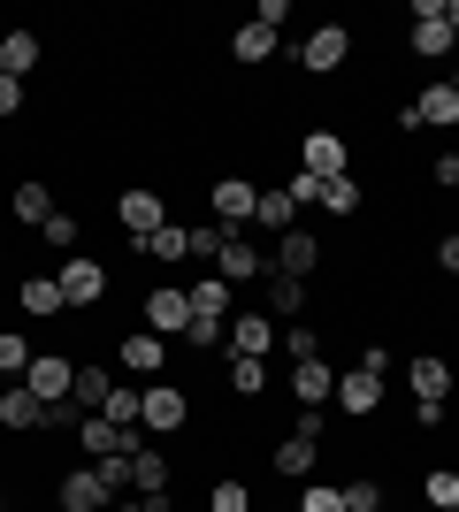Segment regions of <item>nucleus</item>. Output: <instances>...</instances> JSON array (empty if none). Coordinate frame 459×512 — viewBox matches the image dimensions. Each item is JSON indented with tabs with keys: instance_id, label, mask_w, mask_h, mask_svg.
I'll return each mask as SVG.
<instances>
[{
	"instance_id": "f257e3e1",
	"label": "nucleus",
	"mask_w": 459,
	"mask_h": 512,
	"mask_svg": "<svg viewBox=\"0 0 459 512\" xmlns=\"http://www.w3.org/2000/svg\"><path fill=\"white\" fill-rule=\"evenodd\" d=\"M138 428H146V436L192 428V390L184 383H138Z\"/></svg>"
},
{
	"instance_id": "f03ea898",
	"label": "nucleus",
	"mask_w": 459,
	"mask_h": 512,
	"mask_svg": "<svg viewBox=\"0 0 459 512\" xmlns=\"http://www.w3.org/2000/svg\"><path fill=\"white\" fill-rule=\"evenodd\" d=\"M253 207H261V184H253V176H215V184H207V222H215L222 237H238L245 222H253Z\"/></svg>"
},
{
	"instance_id": "7ed1b4c3",
	"label": "nucleus",
	"mask_w": 459,
	"mask_h": 512,
	"mask_svg": "<svg viewBox=\"0 0 459 512\" xmlns=\"http://www.w3.org/2000/svg\"><path fill=\"white\" fill-rule=\"evenodd\" d=\"M54 283H62L69 314H92V306H108V260H92V253H69L62 268H54Z\"/></svg>"
},
{
	"instance_id": "20e7f679",
	"label": "nucleus",
	"mask_w": 459,
	"mask_h": 512,
	"mask_svg": "<svg viewBox=\"0 0 459 512\" xmlns=\"http://www.w3.org/2000/svg\"><path fill=\"white\" fill-rule=\"evenodd\" d=\"M352 62V23H314L299 39V69L306 77H337V69Z\"/></svg>"
},
{
	"instance_id": "39448f33",
	"label": "nucleus",
	"mask_w": 459,
	"mask_h": 512,
	"mask_svg": "<svg viewBox=\"0 0 459 512\" xmlns=\"http://www.w3.org/2000/svg\"><path fill=\"white\" fill-rule=\"evenodd\" d=\"M115 222H123V245H138V237H153L169 222V199L153 192V184H123L115 192Z\"/></svg>"
},
{
	"instance_id": "423d86ee",
	"label": "nucleus",
	"mask_w": 459,
	"mask_h": 512,
	"mask_svg": "<svg viewBox=\"0 0 459 512\" xmlns=\"http://www.w3.org/2000/svg\"><path fill=\"white\" fill-rule=\"evenodd\" d=\"M115 367H123L131 383H161V367H169V337H153V329L115 337Z\"/></svg>"
},
{
	"instance_id": "0eeeda50",
	"label": "nucleus",
	"mask_w": 459,
	"mask_h": 512,
	"mask_svg": "<svg viewBox=\"0 0 459 512\" xmlns=\"http://www.w3.org/2000/svg\"><path fill=\"white\" fill-rule=\"evenodd\" d=\"M299 169H306V176H322V184H329V176H352V146H345L329 123H314V130L299 138Z\"/></svg>"
},
{
	"instance_id": "6e6552de",
	"label": "nucleus",
	"mask_w": 459,
	"mask_h": 512,
	"mask_svg": "<svg viewBox=\"0 0 459 512\" xmlns=\"http://www.w3.org/2000/svg\"><path fill=\"white\" fill-rule=\"evenodd\" d=\"M23 390H31L39 406L69 398V390H77V360H69V352H31V367H23Z\"/></svg>"
},
{
	"instance_id": "1a4fd4ad",
	"label": "nucleus",
	"mask_w": 459,
	"mask_h": 512,
	"mask_svg": "<svg viewBox=\"0 0 459 512\" xmlns=\"http://www.w3.org/2000/svg\"><path fill=\"white\" fill-rule=\"evenodd\" d=\"M383 375H368V367H337V406H345V421H368V413H383Z\"/></svg>"
},
{
	"instance_id": "9d476101",
	"label": "nucleus",
	"mask_w": 459,
	"mask_h": 512,
	"mask_svg": "<svg viewBox=\"0 0 459 512\" xmlns=\"http://www.w3.org/2000/svg\"><path fill=\"white\" fill-rule=\"evenodd\" d=\"M146 329H153V337H184V329H192L184 283H153V291H146Z\"/></svg>"
},
{
	"instance_id": "9b49d317",
	"label": "nucleus",
	"mask_w": 459,
	"mask_h": 512,
	"mask_svg": "<svg viewBox=\"0 0 459 512\" xmlns=\"http://www.w3.org/2000/svg\"><path fill=\"white\" fill-rule=\"evenodd\" d=\"M276 337H284V321H268V314H230V360H268V352H276Z\"/></svg>"
},
{
	"instance_id": "f8f14e48",
	"label": "nucleus",
	"mask_w": 459,
	"mask_h": 512,
	"mask_svg": "<svg viewBox=\"0 0 459 512\" xmlns=\"http://www.w3.org/2000/svg\"><path fill=\"white\" fill-rule=\"evenodd\" d=\"M268 268H276V260H268L253 237H222V253H215V276L222 283H261Z\"/></svg>"
},
{
	"instance_id": "ddd939ff",
	"label": "nucleus",
	"mask_w": 459,
	"mask_h": 512,
	"mask_svg": "<svg viewBox=\"0 0 459 512\" xmlns=\"http://www.w3.org/2000/svg\"><path fill=\"white\" fill-rule=\"evenodd\" d=\"M291 406H306V413H322L329 406V398H337V367H329V360H299V367H291Z\"/></svg>"
},
{
	"instance_id": "4468645a",
	"label": "nucleus",
	"mask_w": 459,
	"mask_h": 512,
	"mask_svg": "<svg viewBox=\"0 0 459 512\" xmlns=\"http://www.w3.org/2000/svg\"><path fill=\"white\" fill-rule=\"evenodd\" d=\"M108 505H115V497L100 490V474H92V467H69L62 482H54V512H108Z\"/></svg>"
},
{
	"instance_id": "2eb2a0df",
	"label": "nucleus",
	"mask_w": 459,
	"mask_h": 512,
	"mask_svg": "<svg viewBox=\"0 0 459 512\" xmlns=\"http://www.w3.org/2000/svg\"><path fill=\"white\" fill-rule=\"evenodd\" d=\"M314 459H322V444H314V436H299V428H291V436H276V451H268V467L284 474V482H314Z\"/></svg>"
},
{
	"instance_id": "dca6fc26",
	"label": "nucleus",
	"mask_w": 459,
	"mask_h": 512,
	"mask_svg": "<svg viewBox=\"0 0 459 512\" xmlns=\"http://www.w3.org/2000/svg\"><path fill=\"white\" fill-rule=\"evenodd\" d=\"M8 214H16V222H31V230H46V222L62 214V199H54V184H39V176H23L16 192H8Z\"/></svg>"
},
{
	"instance_id": "f3484780",
	"label": "nucleus",
	"mask_w": 459,
	"mask_h": 512,
	"mask_svg": "<svg viewBox=\"0 0 459 512\" xmlns=\"http://www.w3.org/2000/svg\"><path fill=\"white\" fill-rule=\"evenodd\" d=\"M276 268L306 283V276H314V268H322V237L306 230V222H299V230H284V237H276Z\"/></svg>"
},
{
	"instance_id": "a211bd4d",
	"label": "nucleus",
	"mask_w": 459,
	"mask_h": 512,
	"mask_svg": "<svg viewBox=\"0 0 459 512\" xmlns=\"http://www.w3.org/2000/svg\"><path fill=\"white\" fill-rule=\"evenodd\" d=\"M0 428H8V436H39V428H46V406H39L23 383H0Z\"/></svg>"
},
{
	"instance_id": "6ab92c4d",
	"label": "nucleus",
	"mask_w": 459,
	"mask_h": 512,
	"mask_svg": "<svg viewBox=\"0 0 459 512\" xmlns=\"http://www.w3.org/2000/svg\"><path fill=\"white\" fill-rule=\"evenodd\" d=\"M16 306H23L31 321L69 314V299H62V283H54V268H46V276H23V283H16Z\"/></svg>"
},
{
	"instance_id": "aec40b11",
	"label": "nucleus",
	"mask_w": 459,
	"mask_h": 512,
	"mask_svg": "<svg viewBox=\"0 0 459 512\" xmlns=\"http://www.w3.org/2000/svg\"><path fill=\"white\" fill-rule=\"evenodd\" d=\"M276 31H268V23H238V31H230V62L238 69H261V62H276Z\"/></svg>"
},
{
	"instance_id": "412c9836",
	"label": "nucleus",
	"mask_w": 459,
	"mask_h": 512,
	"mask_svg": "<svg viewBox=\"0 0 459 512\" xmlns=\"http://www.w3.org/2000/svg\"><path fill=\"white\" fill-rule=\"evenodd\" d=\"M161 490H176V474H169V451H131V497H161Z\"/></svg>"
},
{
	"instance_id": "4be33fe9",
	"label": "nucleus",
	"mask_w": 459,
	"mask_h": 512,
	"mask_svg": "<svg viewBox=\"0 0 459 512\" xmlns=\"http://www.w3.org/2000/svg\"><path fill=\"white\" fill-rule=\"evenodd\" d=\"M184 299H192V321H230V283H222L215 268L184 283Z\"/></svg>"
},
{
	"instance_id": "5701e85b",
	"label": "nucleus",
	"mask_w": 459,
	"mask_h": 512,
	"mask_svg": "<svg viewBox=\"0 0 459 512\" xmlns=\"http://www.w3.org/2000/svg\"><path fill=\"white\" fill-rule=\"evenodd\" d=\"M39 62H46V39H39V31H0V69H8V77H31Z\"/></svg>"
},
{
	"instance_id": "b1692460",
	"label": "nucleus",
	"mask_w": 459,
	"mask_h": 512,
	"mask_svg": "<svg viewBox=\"0 0 459 512\" xmlns=\"http://www.w3.org/2000/svg\"><path fill=\"white\" fill-rule=\"evenodd\" d=\"M131 253L138 260H169V268H176V260H192V230H184V222H161L153 237H138Z\"/></svg>"
},
{
	"instance_id": "393cba45",
	"label": "nucleus",
	"mask_w": 459,
	"mask_h": 512,
	"mask_svg": "<svg viewBox=\"0 0 459 512\" xmlns=\"http://www.w3.org/2000/svg\"><path fill=\"white\" fill-rule=\"evenodd\" d=\"M268 321H299L306 314V283L299 276H284V268H268V306H261Z\"/></svg>"
},
{
	"instance_id": "a878e982",
	"label": "nucleus",
	"mask_w": 459,
	"mask_h": 512,
	"mask_svg": "<svg viewBox=\"0 0 459 512\" xmlns=\"http://www.w3.org/2000/svg\"><path fill=\"white\" fill-rule=\"evenodd\" d=\"M253 222H261V230H299V207H291V192L284 184H261V207H253Z\"/></svg>"
},
{
	"instance_id": "bb28decb",
	"label": "nucleus",
	"mask_w": 459,
	"mask_h": 512,
	"mask_svg": "<svg viewBox=\"0 0 459 512\" xmlns=\"http://www.w3.org/2000/svg\"><path fill=\"white\" fill-rule=\"evenodd\" d=\"M414 398H452V360L444 352H414Z\"/></svg>"
},
{
	"instance_id": "cd10ccee",
	"label": "nucleus",
	"mask_w": 459,
	"mask_h": 512,
	"mask_svg": "<svg viewBox=\"0 0 459 512\" xmlns=\"http://www.w3.org/2000/svg\"><path fill=\"white\" fill-rule=\"evenodd\" d=\"M368 207V192H360V176H329L322 184V214H337V222H352V214Z\"/></svg>"
},
{
	"instance_id": "c85d7f7f",
	"label": "nucleus",
	"mask_w": 459,
	"mask_h": 512,
	"mask_svg": "<svg viewBox=\"0 0 459 512\" xmlns=\"http://www.w3.org/2000/svg\"><path fill=\"white\" fill-rule=\"evenodd\" d=\"M108 367H100V360H77V390H69V398H77V406H85V413H100V406H108Z\"/></svg>"
},
{
	"instance_id": "c756f323",
	"label": "nucleus",
	"mask_w": 459,
	"mask_h": 512,
	"mask_svg": "<svg viewBox=\"0 0 459 512\" xmlns=\"http://www.w3.org/2000/svg\"><path fill=\"white\" fill-rule=\"evenodd\" d=\"M452 31H444V23H414V31H406V54H414V62H444V54H452Z\"/></svg>"
},
{
	"instance_id": "7c9ffc66",
	"label": "nucleus",
	"mask_w": 459,
	"mask_h": 512,
	"mask_svg": "<svg viewBox=\"0 0 459 512\" xmlns=\"http://www.w3.org/2000/svg\"><path fill=\"white\" fill-rule=\"evenodd\" d=\"M39 344L23 337V329H0V383H23V367H31Z\"/></svg>"
},
{
	"instance_id": "2f4dec72",
	"label": "nucleus",
	"mask_w": 459,
	"mask_h": 512,
	"mask_svg": "<svg viewBox=\"0 0 459 512\" xmlns=\"http://www.w3.org/2000/svg\"><path fill=\"white\" fill-rule=\"evenodd\" d=\"M421 497H429V512H459V467H429Z\"/></svg>"
},
{
	"instance_id": "473e14b6",
	"label": "nucleus",
	"mask_w": 459,
	"mask_h": 512,
	"mask_svg": "<svg viewBox=\"0 0 459 512\" xmlns=\"http://www.w3.org/2000/svg\"><path fill=\"white\" fill-rule=\"evenodd\" d=\"M230 398H268V360H230Z\"/></svg>"
},
{
	"instance_id": "72a5a7b5",
	"label": "nucleus",
	"mask_w": 459,
	"mask_h": 512,
	"mask_svg": "<svg viewBox=\"0 0 459 512\" xmlns=\"http://www.w3.org/2000/svg\"><path fill=\"white\" fill-rule=\"evenodd\" d=\"M207 512H253V490H245L238 474H215L207 482Z\"/></svg>"
},
{
	"instance_id": "f704fd0d",
	"label": "nucleus",
	"mask_w": 459,
	"mask_h": 512,
	"mask_svg": "<svg viewBox=\"0 0 459 512\" xmlns=\"http://www.w3.org/2000/svg\"><path fill=\"white\" fill-rule=\"evenodd\" d=\"M276 352H291V367H299V360H322V329H306V321H291L284 337H276Z\"/></svg>"
},
{
	"instance_id": "c9c22d12",
	"label": "nucleus",
	"mask_w": 459,
	"mask_h": 512,
	"mask_svg": "<svg viewBox=\"0 0 459 512\" xmlns=\"http://www.w3.org/2000/svg\"><path fill=\"white\" fill-rule=\"evenodd\" d=\"M299 512H345V482H299Z\"/></svg>"
},
{
	"instance_id": "e433bc0d",
	"label": "nucleus",
	"mask_w": 459,
	"mask_h": 512,
	"mask_svg": "<svg viewBox=\"0 0 459 512\" xmlns=\"http://www.w3.org/2000/svg\"><path fill=\"white\" fill-rule=\"evenodd\" d=\"M39 237H46V245H54V253H62V260H69V253H77V237H85V222H77V214H69V207H62V214H54V222H46V230H39Z\"/></svg>"
},
{
	"instance_id": "4c0bfd02",
	"label": "nucleus",
	"mask_w": 459,
	"mask_h": 512,
	"mask_svg": "<svg viewBox=\"0 0 459 512\" xmlns=\"http://www.w3.org/2000/svg\"><path fill=\"white\" fill-rule=\"evenodd\" d=\"M345 512H383V482H375V474H352L345 482Z\"/></svg>"
},
{
	"instance_id": "58836bf2",
	"label": "nucleus",
	"mask_w": 459,
	"mask_h": 512,
	"mask_svg": "<svg viewBox=\"0 0 459 512\" xmlns=\"http://www.w3.org/2000/svg\"><path fill=\"white\" fill-rule=\"evenodd\" d=\"M100 413H108L115 428H138V390H131V383H115V390H108V406H100Z\"/></svg>"
},
{
	"instance_id": "ea45409f",
	"label": "nucleus",
	"mask_w": 459,
	"mask_h": 512,
	"mask_svg": "<svg viewBox=\"0 0 459 512\" xmlns=\"http://www.w3.org/2000/svg\"><path fill=\"white\" fill-rule=\"evenodd\" d=\"M92 474H100L108 497H131V459H92Z\"/></svg>"
},
{
	"instance_id": "a19ab883",
	"label": "nucleus",
	"mask_w": 459,
	"mask_h": 512,
	"mask_svg": "<svg viewBox=\"0 0 459 512\" xmlns=\"http://www.w3.org/2000/svg\"><path fill=\"white\" fill-rule=\"evenodd\" d=\"M77 421H85L77 398H54V406H46V436H77Z\"/></svg>"
},
{
	"instance_id": "79ce46f5",
	"label": "nucleus",
	"mask_w": 459,
	"mask_h": 512,
	"mask_svg": "<svg viewBox=\"0 0 459 512\" xmlns=\"http://www.w3.org/2000/svg\"><path fill=\"white\" fill-rule=\"evenodd\" d=\"M291 207H322V176H306V169H291Z\"/></svg>"
},
{
	"instance_id": "37998d69",
	"label": "nucleus",
	"mask_w": 459,
	"mask_h": 512,
	"mask_svg": "<svg viewBox=\"0 0 459 512\" xmlns=\"http://www.w3.org/2000/svg\"><path fill=\"white\" fill-rule=\"evenodd\" d=\"M222 337H230V321H192V329H184V344H192V352H215Z\"/></svg>"
},
{
	"instance_id": "c03bdc74",
	"label": "nucleus",
	"mask_w": 459,
	"mask_h": 512,
	"mask_svg": "<svg viewBox=\"0 0 459 512\" xmlns=\"http://www.w3.org/2000/svg\"><path fill=\"white\" fill-rule=\"evenodd\" d=\"M253 23H268V31L284 39V31H291V0H261V8H253Z\"/></svg>"
},
{
	"instance_id": "a18cd8bd",
	"label": "nucleus",
	"mask_w": 459,
	"mask_h": 512,
	"mask_svg": "<svg viewBox=\"0 0 459 512\" xmlns=\"http://www.w3.org/2000/svg\"><path fill=\"white\" fill-rule=\"evenodd\" d=\"M429 184H437V192H459V153H437V161H429Z\"/></svg>"
},
{
	"instance_id": "49530a36",
	"label": "nucleus",
	"mask_w": 459,
	"mask_h": 512,
	"mask_svg": "<svg viewBox=\"0 0 459 512\" xmlns=\"http://www.w3.org/2000/svg\"><path fill=\"white\" fill-rule=\"evenodd\" d=\"M222 253V230L215 222H192V260H215Z\"/></svg>"
},
{
	"instance_id": "de8ad7c7",
	"label": "nucleus",
	"mask_w": 459,
	"mask_h": 512,
	"mask_svg": "<svg viewBox=\"0 0 459 512\" xmlns=\"http://www.w3.org/2000/svg\"><path fill=\"white\" fill-rule=\"evenodd\" d=\"M8 115H23V77L0 69V123H8Z\"/></svg>"
},
{
	"instance_id": "09e8293b",
	"label": "nucleus",
	"mask_w": 459,
	"mask_h": 512,
	"mask_svg": "<svg viewBox=\"0 0 459 512\" xmlns=\"http://www.w3.org/2000/svg\"><path fill=\"white\" fill-rule=\"evenodd\" d=\"M414 428H429V436H437V428H444V398H414Z\"/></svg>"
},
{
	"instance_id": "8fccbe9b",
	"label": "nucleus",
	"mask_w": 459,
	"mask_h": 512,
	"mask_svg": "<svg viewBox=\"0 0 459 512\" xmlns=\"http://www.w3.org/2000/svg\"><path fill=\"white\" fill-rule=\"evenodd\" d=\"M437 268H444V276H459V230L437 237Z\"/></svg>"
},
{
	"instance_id": "3c124183",
	"label": "nucleus",
	"mask_w": 459,
	"mask_h": 512,
	"mask_svg": "<svg viewBox=\"0 0 459 512\" xmlns=\"http://www.w3.org/2000/svg\"><path fill=\"white\" fill-rule=\"evenodd\" d=\"M360 367H368V375H391V344H360Z\"/></svg>"
},
{
	"instance_id": "603ef678",
	"label": "nucleus",
	"mask_w": 459,
	"mask_h": 512,
	"mask_svg": "<svg viewBox=\"0 0 459 512\" xmlns=\"http://www.w3.org/2000/svg\"><path fill=\"white\" fill-rule=\"evenodd\" d=\"M444 31H452V39H459V0H444Z\"/></svg>"
},
{
	"instance_id": "864d4df0",
	"label": "nucleus",
	"mask_w": 459,
	"mask_h": 512,
	"mask_svg": "<svg viewBox=\"0 0 459 512\" xmlns=\"http://www.w3.org/2000/svg\"><path fill=\"white\" fill-rule=\"evenodd\" d=\"M444 85H452V92H459V69H452V77H444Z\"/></svg>"
},
{
	"instance_id": "5fc2aeb1",
	"label": "nucleus",
	"mask_w": 459,
	"mask_h": 512,
	"mask_svg": "<svg viewBox=\"0 0 459 512\" xmlns=\"http://www.w3.org/2000/svg\"><path fill=\"white\" fill-rule=\"evenodd\" d=\"M0 245H8V222H0Z\"/></svg>"
},
{
	"instance_id": "6e6d98bb",
	"label": "nucleus",
	"mask_w": 459,
	"mask_h": 512,
	"mask_svg": "<svg viewBox=\"0 0 459 512\" xmlns=\"http://www.w3.org/2000/svg\"><path fill=\"white\" fill-rule=\"evenodd\" d=\"M0 512H8V490H0Z\"/></svg>"
}]
</instances>
